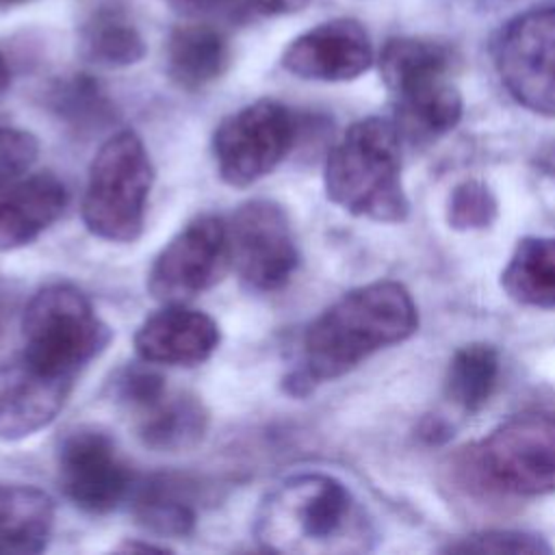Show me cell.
<instances>
[{"label":"cell","mask_w":555,"mask_h":555,"mask_svg":"<svg viewBox=\"0 0 555 555\" xmlns=\"http://www.w3.org/2000/svg\"><path fill=\"white\" fill-rule=\"evenodd\" d=\"M416 325V306L403 284L379 280L358 286L306 327L301 366L286 377V390L306 395L319 382L336 379L371 353L410 338Z\"/></svg>","instance_id":"1"},{"label":"cell","mask_w":555,"mask_h":555,"mask_svg":"<svg viewBox=\"0 0 555 555\" xmlns=\"http://www.w3.org/2000/svg\"><path fill=\"white\" fill-rule=\"evenodd\" d=\"M254 535L264 551L297 555L364 553L375 542L364 505L323 473L293 475L275 486L256 512Z\"/></svg>","instance_id":"2"},{"label":"cell","mask_w":555,"mask_h":555,"mask_svg":"<svg viewBox=\"0 0 555 555\" xmlns=\"http://www.w3.org/2000/svg\"><path fill=\"white\" fill-rule=\"evenodd\" d=\"M401 134L382 117L351 124L325 160V195L349 215L399 223L410 202L401 182Z\"/></svg>","instance_id":"3"},{"label":"cell","mask_w":555,"mask_h":555,"mask_svg":"<svg viewBox=\"0 0 555 555\" xmlns=\"http://www.w3.org/2000/svg\"><path fill=\"white\" fill-rule=\"evenodd\" d=\"M451 69L453 54L442 43L399 37L384 46L379 72L392 98L399 134L431 141L455 128L462 117V95Z\"/></svg>","instance_id":"4"},{"label":"cell","mask_w":555,"mask_h":555,"mask_svg":"<svg viewBox=\"0 0 555 555\" xmlns=\"http://www.w3.org/2000/svg\"><path fill=\"white\" fill-rule=\"evenodd\" d=\"M460 473L481 490L540 496L555 492V412L518 414L464 449Z\"/></svg>","instance_id":"5"},{"label":"cell","mask_w":555,"mask_h":555,"mask_svg":"<svg viewBox=\"0 0 555 555\" xmlns=\"http://www.w3.org/2000/svg\"><path fill=\"white\" fill-rule=\"evenodd\" d=\"M154 182L150 154L134 130L108 137L91 160L82 195L87 230L111 243H132L145 223L147 197Z\"/></svg>","instance_id":"6"},{"label":"cell","mask_w":555,"mask_h":555,"mask_svg":"<svg viewBox=\"0 0 555 555\" xmlns=\"http://www.w3.org/2000/svg\"><path fill=\"white\" fill-rule=\"evenodd\" d=\"M22 356L46 373L74 379L111 340L87 295L67 282L37 291L22 314Z\"/></svg>","instance_id":"7"},{"label":"cell","mask_w":555,"mask_h":555,"mask_svg":"<svg viewBox=\"0 0 555 555\" xmlns=\"http://www.w3.org/2000/svg\"><path fill=\"white\" fill-rule=\"evenodd\" d=\"M295 139L297 121L284 104H247L225 117L212 134L217 173L230 186H249L284 160Z\"/></svg>","instance_id":"8"},{"label":"cell","mask_w":555,"mask_h":555,"mask_svg":"<svg viewBox=\"0 0 555 555\" xmlns=\"http://www.w3.org/2000/svg\"><path fill=\"white\" fill-rule=\"evenodd\" d=\"M230 264L228 223L217 215L189 221L156 256L147 291L160 304H186L212 288Z\"/></svg>","instance_id":"9"},{"label":"cell","mask_w":555,"mask_h":555,"mask_svg":"<svg viewBox=\"0 0 555 555\" xmlns=\"http://www.w3.org/2000/svg\"><path fill=\"white\" fill-rule=\"evenodd\" d=\"M494 59L503 87L520 106L555 117V7L509 22Z\"/></svg>","instance_id":"10"},{"label":"cell","mask_w":555,"mask_h":555,"mask_svg":"<svg viewBox=\"0 0 555 555\" xmlns=\"http://www.w3.org/2000/svg\"><path fill=\"white\" fill-rule=\"evenodd\" d=\"M230 262L241 280L256 291L282 288L297 269V245L282 206L251 199L228 223Z\"/></svg>","instance_id":"11"},{"label":"cell","mask_w":555,"mask_h":555,"mask_svg":"<svg viewBox=\"0 0 555 555\" xmlns=\"http://www.w3.org/2000/svg\"><path fill=\"white\" fill-rule=\"evenodd\" d=\"M56 470L63 494L91 514L115 509L132 488L130 468L113 438L93 427H78L61 440Z\"/></svg>","instance_id":"12"},{"label":"cell","mask_w":555,"mask_h":555,"mask_svg":"<svg viewBox=\"0 0 555 555\" xmlns=\"http://www.w3.org/2000/svg\"><path fill=\"white\" fill-rule=\"evenodd\" d=\"M373 63V46L364 26L340 17L299 35L282 54L293 76L321 82H343L362 76Z\"/></svg>","instance_id":"13"},{"label":"cell","mask_w":555,"mask_h":555,"mask_svg":"<svg viewBox=\"0 0 555 555\" xmlns=\"http://www.w3.org/2000/svg\"><path fill=\"white\" fill-rule=\"evenodd\" d=\"M72 384L24 356L0 364V440H22L48 427L63 410Z\"/></svg>","instance_id":"14"},{"label":"cell","mask_w":555,"mask_h":555,"mask_svg":"<svg viewBox=\"0 0 555 555\" xmlns=\"http://www.w3.org/2000/svg\"><path fill=\"white\" fill-rule=\"evenodd\" d=\"M219 340L221 332L212 317L184 304H165L139 325L134 349L150 364L195 366L217 351Z\"/></svg>","instance_id":"15"},{"label":"cell","mask_w":555,"mask_h":555,"mask_svg":"<svg viewBox=\"0 0 555 555\" xmlns=\"http://www.w3.org/2000/svg\"><path fill=\"white\" fill-rule=\"evenodd\" d=\"M65 184L50 171L0 182V251L33 243L65 210Z\"/></svg>","instance_id":"16"},{"label":"cell","mask_w":555,"mask_h":555,"mask_svg":"<svg viewBox=\"0 0 555 555\" xmlns=\"http://www.w3.org/2000/svg\"><path fill=\"white\" fill-rule=\"evenodd\" d=\"M52 527L54 503L43 490L0 481V555L41 553Z\"/></svg>","instance_id":"17"},{"label":"cell","mask_w":555,"mask_h":555,"mask_svg":"<svg viewBox=\"0 0 555 555\" xmlns=\"http://www.w3.org/2000/svg\"><path fill=\"white\" fill-rule=\"evenodd\" d=\"M167 74L182 89H202L217 80L230 63V46L221 30L208 24H184L167 39Z\"/></svg>","instance_id":"18"},{"label":"cell","mask_w":555,"mask_h":555,"mask_svg":"<svg viewBox=\"0 0 555 555\" xmlns=\"http://www.w3.org/2000/svg\"><path fill=\"white\" fill-rule=\"evenodd\" d=\"M208 427V412L193 395H165L137 421L141 442L154 451L173 453L195 447Z\"/></svg>","instance_id":"19"},{"label":"cell","mask_w":555,"mask_h":555,"mask_svg":"<svg viewBox=\"0 0 555 555\" xmlns=\"http://www.w3.org/2000/svg\"><path fill=\"white\" fill-rule=\"evenodd\" d=\"M501 288L522 306H555V238L527 236L514 247L503 273Z\"/></svg>","instance_id":"20"},{"label":"cell","mask_w":555,"mask_h":555,"mask_svg":"<svg viewBox=\"0 0 555 555\" xmlns=\"http://www.w3.org/2000/svg\"><path fill=\"white\" fill-rule=\"evenodd\" d=\"M499 382V353L486 343L460 347L447 369L444 392L464 412L481 410Z\"/></svg>","instance_id":"21"},{"label":"cell","mask_w":555,"mask_h":555,"mask_svg":"<svg viewBox=\"0 0 555 555\" xmlns=\"http://www.w3.org/2000/svg\"><path fill=\"white\" fill-rule=\"evenodd\" d=\"M85 59L104 67H126L143 59L145 43L137 26L117 9H100L80 33Z\"/></svg>","instance_id":"22"},{"label":"cell","mask_w":555,"mask_h":555,"mask_svg":"<svg viewBox=\"0 0 555 555\" xmlns=\"http://www.w3.org/2000/svg\"><path fill=\"white\" fill-rule=\"evenodd\" d=\"M137 520L158 533L184 538L195 527V507L186 492V483L171 477H156L145 483L134 499Z\"/></svg>","instance_id":"23"},{"label":"cell","mask_w":555,"mask_h":555,"mask_svg":"<svg viewBox=\"0 0 555 555\" xmlns=\"http://www.w3.org/2000/svg\"><path fill=\"white\" fill-rule=\"evenodd\" d=\"M52 104L67 124L78 128H91L98 121H104L111 113L106 98L87 76H76L69 82H63L54 91Z\"/></svg>","instance_id":"24"},{"label":"cell","mask_w":555,"mask_h":555,"mask_svg":"<svg viewBox=\"0 0 555 555\" xmlns=\"http://www.w3.org/2000/svg\"><path fill=\"white\" fill-rule=\"evenodd\" d=\"M496 217V199L492 191L479 180L457 184L449 195L447 219L455 230H481Z\"/></svg>","instance_id":"25"},{"label":"cell","mask_w":555,"mask_h":555,"mask_svg":"<svg viewBox=\"0 0 555 555\" xmlns=\"http://www.w3.org/2000/svg\"><path fill=\"white\" fill-rule=\"evenodd\" d=\"M453 553H551L553 548L533 533L492 529L470 533L447 546Z\"/></svg>","instance_id":"26"},{"label":"cell","mask_w":555,"mask_h":555,"mask_svg":"<svg viewBox=\"0 0 555 555\" xmlns=\"http://www.w3.org/2000/svg\"><path fill=\"white\" fill-rule=\"evenodd\" d=\"M115 397L137 414L167 395L165 379L147 366H126L115 377Z\"/></svg>","instance_id":"27"},{"label":"cell","mask_w":555,"mask_h":555,"mask_svg":"<svg viewBox=\"0 0 555 555\" xmlns=\"http://www.w3.org/2000/svg\"><path fill=\"white\" fill-rule=\"evenodd\" d=\"M39 156V141L28 130L0 126V182L22 178Z\"/></svg>","instance_id":"28"},{"label":"cell","mask_w":555,"mask_h":555,"mask_svg":"<svg viewBox=\"0 0 555 555\" xmlns=\"http://www.w3.org/2000/svg\"><path fill=\"white\" fill-rule=\"evenodd\" d=\"M256 11L264 15H284L295 13L308 4V0H247Z\"/></svg>","instance_id":"29"},{"label":"cell","mask_w":555,"mask_h":555,"mask_svg":"<svg viewBox=\"0 0 555 555\" xmlns=\"http://www.w3.org/2000/svg\"><path fill=\"white\" fill-rule=\"evenodd\" d=\"M176 4H180L182 9H195V11H210V9H219L230 4L232 0H171Z\"/></svg>","instance_id":"30"},{"label":"cell","mask_w":555,"mask_h":555,"mask_svg":"<svg viewBox=\"0 0 555 555\" xmlns=\"http://www.w3.org/2000/svg\"><path fill=\"white\" fill-rule=\"evenodd\" d=\"M11 293L0 284V332H2V325L7 321V314L11 312Z\"/></svg>","instance_id":"31"},{"label":"cell","mask_w":555,"mask_h":555,"mask_svg":"<svg viewBox=\"0 0 555 555\" xmlns=\"http://www.w3.org/2000/svg\"><path fill=\"white\" fill-rule=\"evenodd\" d=\"M9 82H11V72H9V65H7V61L0 52V93L9 87Z\"/></svg>","instance_id":"32"},{"label":"cell","mask_w":555,"mask_h":555,"mask_svg":"<svg viewBox=\"0 0 555 555\" xmlns=\"http://www.w3.org/2000/svg\"><path fill=\"white\" fill-rule=\"evenodd\" d=\"M22 2H28V0H0V7H15Z\"/></svg>","instance_id":"33"}]
</instances>
